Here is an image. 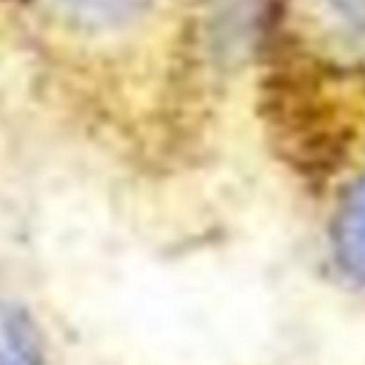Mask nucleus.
<instances>
[{
    "mask_svg": "<svg viewBox=\"0 0 365 365\" xmlns=\"http://www.w3.org/2000/svg\"><path fill=\"white\" fill-rule=\"evenodd\" d=\"M345 33L365 36V0H315Z\"/></svg>",
    "mask_w": 365,
    "mask_h": 365,
    "instance_id": "obj_3",
    "label": "nucleus"
},
{
    "mask_svg": "<svg viewBox=\"0 0 365 365\" xmlns=\"http://www.w3.org/2000/svg\"><path fill=\"white\" fill-rule=\"evenodd\" d=\"M333 255L340 270L365 288V168L348 185L335 210Z\"/></svg>",
    "mask_w": 365,
    "mask_h": 365,
    "instance_id": "obj_1",
    "label": "nucleus"
},
{
    "mask_svg": "<svg viewBox=\"0 0 365 365\" xmlns=\"http://www.w3.org/2000/svg\"><path fill=\"white\" fill-rule=\"evenodd\" d=\"M63 18L88 28L118 26L135 18L150 0H48Z\"/></svg>",
    "mask_w": 365,
    "mask_h": 365,
    "instance_id": "obj_2",
    "label": "nucleus"
},
{
    "mask_svg": "<svg viewBox=\"0 0 365 365\" xmlns=\"http://www.w3.org/2000/svg\"><path fill=\"white\" fill-rule=\"evenodd\" d=\"M0 365H18V363L8 353H3V350H0Z\"/></svg>",
    "mask_w": 365,
    "mask_h": 365,
    "instance_id": "obj_4",
    "label": "nucleus"
}]
</instances>
